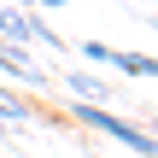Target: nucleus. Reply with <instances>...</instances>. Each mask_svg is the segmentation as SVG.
I'll return each instance as SVG.
<instances>
[{
  "label": "nucleus",
  "mask_w": 158,
  "mask_h": 158,
  "mask_svg": "<svg viewBox=\"0 0 158 158\" xmlns=\"http://www.w3.org/2000/svg\"><path fill=\"white\" fill-rule=\"evenodd\" d=\"M70 111H76L82 129H100V135H111L117 147H129L135 158H152V135H147L141 123H129V117H117V111H106V106H88V100H76Z\"/></svg>",
  "instance_id": "f257e3e1"
},
{
  "label": "nucleus",
  "mask_w": 158,
  "mask_h": 158,
  "mask_svg": "<svg viewBox=\"0 0 158 158\" xmlns=\"http://www.w3.org/2000/svg\"><path fill=\"white\" fill-rule=\"evenodd\" d=\"M0 70L18 76V82H41V64H35L23 47H12V41H0Z\"/></svg>",
  "instance_id": "f03ea898"
},
{
  "label": "nucleus",
  "mask_w": 158,
  "mask_h": 158,
  "mask_svg": "<svg viewBox=\"0 0 158 158\" xmlns=\"http://www.w3.org/2000/svg\"><path fill=\"white\" fill-rule=\"evenodd\" d=\"M106 64H117L123 76H141V82L158 70V64H152V53H117V47H106Z\"/></svg>",
  "instance_id": "7ed1b4c3"
},
{
  "label": "nucleus",
  "mask_w": 158,
  "mask_h": 158,
  "mask_svg": "<svg viewBox=\"0 0 158 158\" xmlns=\"http://www.w3.org/2000/svg\"><path fill=\"white\" fill-rule=\"evenodd\" d=\"M64 82H70V94H76V100H88V106H100V100H106V82H100V76H64Z\"/></svg>",
  "instance_id": "20e7f679"
},
{
  "label": "nucleus",
  "mask_w": 158,
  "mask_h": 158,
  "mask_svg": "<svg viewBox=\"0 0 158 158\" xmlns=\"http://www.w3.org/2000/svg\"><path fill=\"white\" fill-rule=\"evenodd\" d=\"M29 6H70V0H29Z\"/></svg>",
  "instance_id": "39448f33"
},
{
  "label": "nucleus",
  "mask_w": 158,
  "mask_h": 158,
  "mask_svg": "<svg viewBox=\"0 0 158 158\" xmlns=\"http://www.w3.org/2000/svg\"><path fill=\"white\" fill-rule=\"evenodd\" d=\"M0 6H29V0H0Z\"/></svg>",
  "instance_id": "423d86ee"
}]
</instances>
